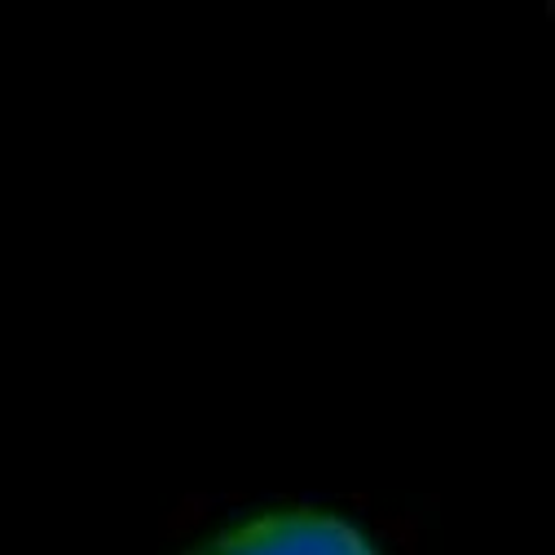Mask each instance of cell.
Instances as JSON below:
<instances>
[{
	"label": "cell",
	"mask_w": 555,
	"mask_h": 555,
	"mask_svg": "<svg viewBox=\"0 0 555 555\" xmlns=\"http://www.w3.org/2000/svg\"><path fill=\"white\" fill-rule=\"evenodd\" d=\"M190 555H379L371 538L326 512H269L243 520Z\"/></svg>",
	"instance_id": "6da1fadb"
}]
</instances>
